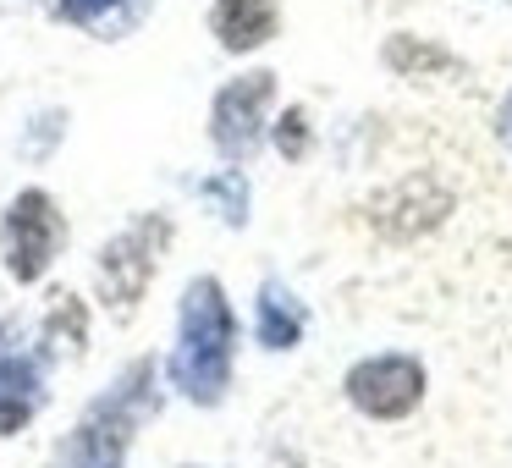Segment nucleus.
<instances>
[{
	"mask_svg": "<svg viewBox=\"0 0 512 468\" xmlns=\"http://www.w3.org/2000/svg\"><path fill=\"white\" fill-rule=\"evenodd\" d=\"M171 375L193 402H221L232 375V314L215 281H193L182 303V347L171 358Z\"/></svg>",
	"mask_w": 512,
	"mask_h": 468,
	"instance_id": "obj_1",
	"label": "nucleus"
},
{
	"mask_svg": "<svg viewBox=\"0 0 512 468\" xmlns=\"http://www.w3.org/2000/svg\"><path fill=\"white\" fill-rule=\"evenodd\" d=\"M424 397V369L402 353H380L347 369V402L369 419H402Z\"/></svg>",
	"mask_w": 512,
	"mask_h": 468,
	"instance_id": "obj_2",
	"label": "nucleus"
},
{
	"mask_svg": "<svg viewBox=\"0 0 512 468\" xmlns=\"http://www.w3.org/2000/svg\"><path fill=\"white\" fill-rule=\"evenodd\" d=\"M133 419H138L133 386L105 397L100 408L72 430V441L61 446L56 468H122V452H127V441H133Z\"/></svg>",
	"mask_w": 512,
	"mask_h": 468,
	"instance_id": "obj_3",
	"label": "nucleus"
},
{
	"mask_svg": "<svg viewBox=\"0 0 512 468\" xmlns=\"http://www.w3.org/2000/svg\"><path fill=\"white\" fill-rule=\"evenodd\" d=\"M61 248V215L45 193H23L6 215V265H12L17 281L45 276V265Z\"/></svg>",
	"mask_w": 512,
	"mask_h": 468,
	"instance_id": "obj_4",
	"label": "nucleus"
},
{
	"mask_svg": "<svg viewBox=\"0 0 512 468\" xmlns=\"http://www.w3.org/2000/svg\"><path fill=\"white\" fill-rule=\"evenodd\" d=\"M270 105V72H254V78L232 83V89L215 100V144L226 155H248L259 138V116Z\"/></svg>",
	"mask_w": 512,
	"mask_h": 468,
	"instance_id": "obj_5",
	"label": "nucleus"
},
{
	"mask_svg": "<svg viewBox=\"0 0 512 468\" xmlns=\"http://www.w3.org/2000/svg\"><path fill=\"white\" fill-rule=\"evenodd\" d=\"M215 34H221L226 50H254L276 34L281 6L276 0H215Z\"/></svg>",
	"mask_w": 512,
	"mask_h": 468,
	"instance_id": "obj_6",
	"label": "nucleus"
},
{
	"mask_svg": "<svg viewBox=\"0 0 512 468\" xmlns=\"http://www.w3.org/2000/svg\"><path fill=\"white\" fill-rule=\"evenodd\" d=\"M298 331H303L298 303H292L281 287H265V303H259V342L265 347H292Z\"/></svg>",
	"mask_w": 512,
	"mask_h": 468,
	"instance_id": "obj_7",
	"label": "nucleus"
},
{
	"mask_svg": "<svg viewBox=\"0 0 512 468\" xmlns=\"http://www.w3.org/2000/svg\"><path fill=\"white\" fill-rule=\"evenodd\" d=\"M303 116H287V127H281V149H287V155H298V149H303Z\"/></svg>",
	"mask_w": 512,
	"mask_h": 468,
	"instance_id": "obj_8",
	"label": "nucleus"
},
{
	"mask_svg": "<svg viewBox=\"0 0 512 468\" xmlns=\"http://www.w3.org/2000/svg\"><path fill=\"white\" fill-rule=\"evenodd\" d=\"M501 138H507V144H512V100L501 105Z\"/></svg>",
	"mask_w": 512,
	"mask_h": 468,
	"instance_id": "obj_9",
	"label": "nucleus"
}]
</instances>
